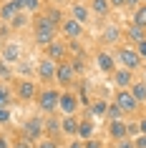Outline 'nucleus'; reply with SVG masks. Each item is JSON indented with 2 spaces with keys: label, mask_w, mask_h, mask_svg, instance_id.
Listing matches in <instances>:
<instances>
[{
  "label": "nucleus",
  "mask_w": 146,
  "mask_h": 148,
  "mask_svg": "<svg viewBox=\"0 0 146 148\" xmlns=\"http://www.w3.org/2000/svg\"><path fill=\"white\" fill-rule=\"evenodd\" d=\"M58 30H61V28H58L51 18L40 15L38 20H35V33H33V35H35V43H38V45H43V48L51 45V43L55 40V35H58Z\"/></svg>",
  "instance_id": "1"
},
{
  "label": "nucleus",
  "mask_w": 146,
  "mask_h": 148,
  "mask_svg": "<svg viewBox=\"0 0 146 148\" xmlns=\"http://www.w3.org/2000/svg\"><path fill=\"white\" fill-rule=\"evenodd\" d=\"M116 63H118V68H126V70H134L141 68V55L136 53V48H131V45H118L116 48V53H113Z\"/></svg>",
  "instance_id": "2"
},
{
  "label": "nucleus",
  "mask_w": 146,
  "mask_h": 148,
  "mask_svg": "<svg viewBox=\"0 0 146 148\" xmlns=\"http://www.w3.org/2000/svg\"><path fill=\"white\" fill-rule=\"evenodd\" d=\"M58 98H61V90H58V88H53V86H48V88H43V90L38 93V98H35V101H38V108L43 110V113H48V116H51V113H55V110H58Z\"/></svg>",
  "instance_id": "3"
},
{
  "label": "nucleus",
  "mask_w": 146,
  "mask_h": 148,
  "mask_svg": "<svg viewBox=\"0 0 146 148\" xmlns=\"http://www.w3.org/2000/svg\"><path fill=\"white\" fill-rule=\"evenodd\" d=\"M113 103L123 110V116H131V113H136V110H138V106H141V103H138L136 98H134V93H131V90H116Z\"/></svg>",
  "instance_id": "4"
},
{
  "label": "nucleus",
  "mask_w": 146,
  "mask_h": 148,
  "mask_svg": "<svg viewBox=\"0 0 146 148\" xmlns=\"http://www.w3.org/2000/svg\"><path fill=\"white\" fill-rule=\"evenodd\" d=\"M55 68H58V63H55V60L43 58V60H38V65H35V75H38L43 83H53V80H55Z\"/></svg>",
  "instance_id": "5"
},
{
  "label": "nucleus",
  "mask_w": 146,
  "mask_h": 148,
  "mask_svg": "<svg viewBox=\"0 0 146 148\" xmlns=\"http://www.w3.org/2000/svg\"><path fill=\"white\" fill-rule=\"evenodd\" d=\"M78 95L76 93H71V90H63L61 98H58V110H61L63 116H76V110H78Z\"/></svg>",
  "instance_id": "6"
},
{
  "label": "nucleus",
  "mask_w": 146,
  "mask_h": 148,
  "mask_svg": "<svg viewBox=\"0 0 146 148\" xmlns=\"http://www.w3.org/2000/svg\"><path fill=\"white\" fill-rule=\"evenodd\" d=\"M0 55H3V63L15 65V63H20V58H23V48H20V43L10 40V43H3V50H0Z\"/></svg>",
  "instance_id": "7"
},
{
  "label": "nucleus",
  "mask_w": 146,
  "mask_h": 148,
  "mask_svg": "<svg viewBox=\"0 0 146 148\" xmlns=\"http://www.w3.org/2000/svg\"><path fill=\"white\" fill-rule=\"evenodd\" d=\"M43 131H46V123H43L40 118H28L25 125H23V138H28V140H40Z\"/></svg>",
  "instance_id": "8"
},
{
  "label": "nucleus",
  "mask_w": 146,
  "mask_h": 148,
  "mask_svg": "<svg viewBox=\"0 0 146 148\" xmlns=\"http://www.w3.org/2000/svg\"><path fill=\"white\" fill-rule=\"evenodd\" d=\"M96 65H98V70L106 73V75H113L116 68H118L113 53H106V50H98V53H96Z\"/></svg>",
  "instance_id": "9"
},
{
  "label": "nucleus",
  "mask_w": 146,
  "mask_h": 148,
  "mask_svg": "<svg viewBox=\"0 0 146 148\" xmlns=\"http://www.w3.org/2000/svg\"><path fill=\"white\" fill-rule=\"evenodd\" d=\"M73 78H76V70H73L71 60L58 63V68H55V83H61V86H71Z\"/></svg>",
  "instance_id": "10"
},
{
  "label": "nucleus",
  "mask_w": 146,
  "mask_h": 148,
  "mask_svg": "<svg viewBox=\"0 0 146 148\" xmlns=\"http://www.w3.org/2000/svg\"><path fill=\"white\" fill-rule=\"evenodd\" d=\"M83 30H86V25H81L78 20H73V18H66L61 23V33L66 35V38H71V40H78L81 35H83Z\"/></svg>",
  "instance_id": "11"
},
{
  "label": "nucleus",
  "mask_w": 146,
  "mask_h": 148,
  "mask_svg": "<svg viewBox=\"0 0 146 148\" xmlns=\"http://www.w3.org/2000/svg\"><path fill=\"white\" fill-rule=\"evenodd\" d=\"M66 53H68V45H66V43H61V40H53L51 45H46V58H51V60H55V63L68 60V58H66Z\"/></svg>",
  "instance_id": "12"
},
{
  "label": "nucleus",
  "mask_w": 146,
  "mask_h": 148,
  "mask_svg": "<svg viewBox=\"0 0 146 148\" xmlns=\"http://www.w3.org/2000/svg\"><path fill=\"white\" fill-rule=\"evenodd\" d=\"M111 78H113V83L118 86V90H129L131 83H134V73L126 70V68H116V73L111 75Z\"/></svg>",
  "instance_id": "13"
},
{
  "label": "nucleus",
  "mask_w": 146,
  "mask_h": 148,
  "mask_svg": "<svg viewBox=\"0 0 146 148\" xmlns=\"http://www.w3.org/2000/svg\"><path fill=\"white\" fill-rule=\"evenodd\" d=\"M15 93L20 101H33V98H38V90H35V83H30V80H20L15 86Z\"/></svg>",
  "instance_id": "14"
},
{
  "label": "nucleus",
  "mask_w": 146,
  "mask_h": 148,
  "mask_svg": "<svg viewBox=\"0 0 146 148\" xmlns=\"http://www.w3.org/2000/svg\"><path fill=\"white\" fill-rule=\"evenodd\" d=\"M108 136H111L113 140L129 138V125L123 123V121H108Z\"/></svg>",
  "instance_id": "15"
},
{
  "label": "nucleus",
  "mask_w": 146,
  "mask_h": 148,
  "mask_svg": "<svg viewBox=\"0 0 146 148\" xmlns=\"http://www.w3.org/2000/svg\"><path fill=\"white\" fill-rule=\"evenodd\" d=\"M71 18L78 20L81 25H86V23H88V18H91V8L83 5V3H73V5H71Z\"/></svg>",
  "instance_id": "16"
},
{
  "label": "nucleus",
  "mask_w": 146,
  "mask_h": 148,
  "mask_svg": "<svg viewBox=\"0 0 146 148\" xmlns=\"http://www.w3.org/2000/svg\"><path fill=\"white\" fill-rule=\"evenodd\" d=\"M93 131H96V123H93V118H83V121H78V138L81 140H91L93 138Z\"/></svg>",
  "instance_id": "17"
},
{
  "label": "nucleus",
  "mask_w": 146,
  "mask_h": 148,
  "mask_svg": "<svg viewBox=\"0 0 146 148\" xmlns=\"http://www.w3.org/2000/svg\"><path fill=\"white\" fill-rule=\"evenodd\" d=\"M121 38H123V30L118 25H106V28H103V43L116 45V43H121Z\"/></svg>",
  "instance_id": "18"
},
{
  "label": "nucleus",
  "mask_w": 146,
  "mask_h": 148,
  "mask_svg": "<svg viewBox=\"0 0 146 148\" xmlns=\"http://www.w3.org/2000/svg\"><path fill=\"white\" fill-rule=\"evenodd\" d=\"M61 133H63V136H76V133H78V118L76 116H63Z\"/></svg>",
  "instance_id": "19"
},
{
  "label": "nucleus",
  "mask_w": 146,
  "mask_h": 148,
  "mask_svg": "<svg viewBox=\"0 0 146 148\" xmlns=\"http://www.w3.org/2000/svg\"><path fill=\"white\" fill-rule=\"evenodd\" d=\"M123 35H126L131 43H138V40L146 38V30H144V28H138V25H134V23H129V25H126V30H123Z\"/></svg>",
  "instance_id": "20"
},
{
  "label": "nucleus",
  "mask_w": 146,
  "mask_h": 148,
  "mask_svg": "<svg viewBox=\"0 0 146 148\" xmlns=\"http://www.w3.org/2000/svg\"><path fill=\"white\" fill-rule=\"evenodd\" d=\"M13 3H15V8L20 13H28V15L40 10V0H13Z\"/></svg>",
  "instance_id": "21"
},
{
  "label": "nucleus",
  "mask_w": 146,
  "mask_h": 148,
  "mask_svg": "<svg viewBox=\"0 0 146 148\" xmlns=\"http://www.w3.org/2000/svg\"><path fill=\"white\" fill-rule=\"evenodd\" d=\"M18 13H20V10L15 8V3H13V0H10V3H3V5H0V20H5V23H10V20H13V18L18 15Z\"/></svg>",
  "instance_id": "22"
},
{
  "label": "nucleus",
  "mask_w": 146,
  "mask_h": 148,
  "mask_svg": "<svg viewBox=\"0 0 146 148\" xmlns=\"http://www.w3.org/2000/svg\"><path fill=\"white\" fill-rule=\"evenodd\" d=\"M88 8H91V13L106 18L108 13H111V3H108V0H91V5H88Z\"/></svg>",
  "instance_id": "23"
},
{
  "label": "nucleus",
  "mask_w": 146,
  "mask_h": 148,
  "mask_svg": "<svg viewBox=\"0 0 146 148\" xmlns=\"http://www.w3.org/2000/svg\"><path fill=\"white\" fill-rule=\"evenodd\" d=\"M129 90L134 93V98H136L138 103H146V83H144V80H134Z\"/></svg>",
  "instance_id": "24"
},
{
  "label": "nucleus",
  "mask_w": 146,
  "mask_h": 148,
  "mask_svg": "<svg viewBox=\"0 0 146 148\" xmlns=\"http://www.w3.org/2000/svg\"><path fill=\"white\" fill-rule=\"evenodd\" d=\"M131 23L146 30V3H144V5H138V8L134 10V18H131Z\"/></svg>",
  "instance_id": "25"
},
{
  "label": "nucleus",
  "mask_w": 146,
  "mask_h": 148,
  "mask_svg": "<svg viewBox=\"0 0 146 148\" xmlns=\"http://www.w3.org/2000/svg\"><path fill=\"white\" fill-rule=\"evenodd\" d=\"M106 118H108V121H123V110L118 108V106H116V103H108Z\"/></svg>",
  "instance_id": "26"
},
{
  "label": "nucleus",
  "mask_w": 146,
  "mask_h": 148,
  "mask_svg": "<svg viewBox=\"0 0 146 148\" xmlns=\"http://www.w3.org/2000/svg\"><path fill=\"white\" fill-rule=\"evenodd\" d=\"M30 23V18H28V13H18L13 20H10V25L15 28V30H20V28H25V25Z\"/></svg>",
  "instance_id": "27"
},
{
  "label": "nucleus",
  "mask_w": 146,
  "mask_h": 148,
  "mask_svg": "<svg viewBox=\"0 0 146 148\" xmlns=\"http://www.w3.org/2000/svg\"><path fill=\"white\" fill-rule=\"evenodd\" d=\"M88 110H91V116H106V110H108V103L103 101H96L88 106Z\"/></svg>",
  "instance_id": "28"
},
{
  "label": "nucleus",
  "mask_w": 146,
  "mask_h": 148,
  "mask_svg": "<svg viewBox=\"0 0 146 148\" xmlns=\"http://www.w3.org/2000/svg\"><path fill=\"white\" fill-rule=\"evenodd\" d=\"M8 103H10V88L0 86V108H8Z\"/></svg>",
  "instance_id": "29"
},
{
  "label": "nucleus",
  "mask_w": 146,
  "mask_h": 148,
  "mask_svg": "<svg viewBox=\"0 0 146 148\" xmlns=\"http://www.w3.org/2000/svg\"><path fill=\"white\" fill-rule=\"evenodd\" d=\"M35 148H58V140L55 138H40V143Z\"/></svg>",
  "instance_id": "30"
},
{
  "label": "nucleus",
  "mask_w": 146,
  "mask_h": 148,
  "mask_svg": "<svg viewBox=\"0 0 146 148\" xmlns=\"http://www.w3.org/2000/svg\"><path fill=\"white\" fill-rule=\"evenodd\" d=\"M116 148H136L134 138H123V140H116Z\"/></svg>",
  "instance_id": "31"
},
{
  "label": "nucleus",
  "mask_w": 146,
  "mask_h": 148,
  "mask_svg": "<svg viewBox=\"0 0 146 148\" xmlns=\"http://www.w3.org/2000/svg\"><path fill=\"white\" fill-rule=\"evenodd\" d=\"M10 75H13V70H10V65H8V63H0V78L5 80V78H10Z\"/></svg>",
  "instance_id": "32"
},
{
  "label": "nucleus",
  "mask_w": 146,
  "mask_h": 148,
  "mask_svg": "<svg viewBox=\"0 0 146 148\" xmlns=\"http://www.w3.org/2000/svg\"><path fill=\"white\" fill-rule=\"evenodd\" d=\"M134 48H136V53L141 55V60H144V58H146V38H144V40H138Z\"/></svg>",
  "instance_id": "33"
},
{
  "label": "nucleus",
  "mask_w": 146,
  "mask_h": 148,
  "mask_svg": "<svg viewBox=\"0 0 146 148\" xmlns=\"http://www.w3.org/2000/svg\"><path fill=\"white\" fill-rule=\"evenodd\" d=\"M10 123V110L8 108H0V125Z\"/></svg>",
  "instance_id": "34"
},
{
  "label": "nucleus",
  "mask_w": 146,
  "mask_h": 148,
  "mask_svg": "<svg viewBox=\"0 0 146 148\" xmlns=\"http://www.w3.org/2000/svg\"><path fill=\"white\" fill-rule=\"evenodd\" d=\"M83 148H101V140L91 138V140H83Z\"/></svg>",
  "instance_id": "35"
},
{
  "label": "nucleus",
  "mask_w": 146,
  "mask_h": 148,
  "mask_svg": "<svg viewBox=\"0 0 146 148\" xmlns=\"http://www.w3.org/2000/svg\"><path fill=\"white\" fill-rule=\"evenodd\" d=\"M30 143H33V140H28V138H20V140H18V143H15L13 148H33Z\"/></svg>",
  "instance_id": "36"
},
{
  "label": "nucleus",
  "mask_w": 146,
  "mask_h": 148,
  "mask_svg": "<svg viewBox=\"0 0 146 148\" xmlns=\"http://www.w3.org/2000/svg\"><path fill=\"white\" fill-rule=\"evenodd\" d=\"M129 125V138L131 136H141V133H138V123H126Z\"/></svg>",
  "instance_id": "37"
},
{
  "label": "nucleus",
  "mask_w": 146,
  "mask_h": 148,
  "mask_svg": "<svg viewBox=\"0 0 146 148\" xmlns=\"http://www.w3.org/2000/svg\"><path fill=\"white\" fill-rule=\"evenodd\" d=\"M71 65H73V70H76V73H81V70H83V60H81V58L71 60Z\"/></svg>",
  "instance_id": "38"
},
{
  "label": "nucleus",
  "mask_w": 146,
  "mask_h": 148,
  "mask_svg": "<svg viewBox=\"0 0 146 148\" xmlns=\"http://www.w3.org/2000/svg\"><path fill=\"white\" fill-rule=\"evenodd\" d=\"M134 143H136V148H146V136H136Z\"/></svg>",
  "instance_id": "39"
},
{
  "label": "nucleus",
  "mask_w": 146,
  "mask_h": 148,
  "mask_svg": "<svg viewBox=\"0 0 146 148\" xmlns=\"http://www.w3.org/2000/svg\"><path fill=\"white\" fill-rule=\"evenodd\" d=\"M138 5H144L141 0H126V8H131V10H136Z\"/></svg>",
  "instance_id": "40"
},
{
  "label": "nucleus",
  "mask_w": 146,
  "mask_h": 148,
  "mask_svg": "<svg viewBox=\"0 0 146 148\" xmlns=\"http://www.w3.org/2000/svg\"><path fill=\"white\" fill-rule=\"evenodd\" d=\"M111 8H126V0H108Z\"/></svg>",
  "instance_id": "41"
},
{
  "label": "nucleus",
  "mask_w": 146,
  "mask_h": 148,
  "mask_svg": "<svg viewBox=\"0 0 146 148\" xmlns=\"http://www.w3.org/2000/svg\"><path fill=\"white\" fill-rule=\"evenodd\" d=\"M138 133H141V136H146V118H141V121H138Z\"/></svg>",
  "instance_id": "42"
},
{
  "label": "nucleus",
  "mask_w": 146,
  "mask_h": 148,
  "mask_svg": "<svg viewBox=\"0 0 146 148\" xmlns=\"http://www.w3.org/2000/svg\"><path fill=\"white\" fill-rule=\"evenodd\" d=\"M0 148H10V140L5 136H0Z\"/></svg>",
  "instance_id": "43"
},
{
  "label": "nucleus",
  "mask_w": 146,
  "mask_h": 148,
  "mask_svg": "<svg viewBox=\"0 0 146 148\" xmlns=\"http://www.w3.org/2000/svg\"><path fill=\"white\" fill-rule=\"evenodd\" d=\"M68 148H83V140H73V143H71Z\"/></svg>",
  "instance_id": "44"
},
{
  "label": "nucleus",
  "mask_w": 146,
  "mask_h": 148,
  "mask_svg": "<svg viewBox=\"0 0 146 148\" xmlns=\"http://www.w3.org/2000/svg\"><path fill=\"white\" fill-rule=\"evenodd\" d=\"M144 83H146V73H144Z\"/></svg>",
  "instance_id": "45"
},
{
  "label": "nucleus",
  "mask_w": 146,
  "mask_h": 148,
  "mask_svg": "<svg viewBox=\"0 0 146 148\" xmlns=\"http://www.w3.org/2000/svg\"><path fill=\"white\" fill-rule=\"evenodd\" d=\"M0 50H3V43H0Z\"/></svg>",
  "instance_id": "46"
},
{
  "label": "nucleus",
  "mask_w": 146,
  "mask_h": 148,
  "mask_svg": "<svg viewBox=\"0 0 146 148\" xmlns=\"http://www.w3.org/2000/svg\"><path fill=\"white\" fill-rule=\"evenodd\" d=\"M5 3H10V0H5Z\"/></svg>",
  "instance_id": "47"
}]
</instances>
